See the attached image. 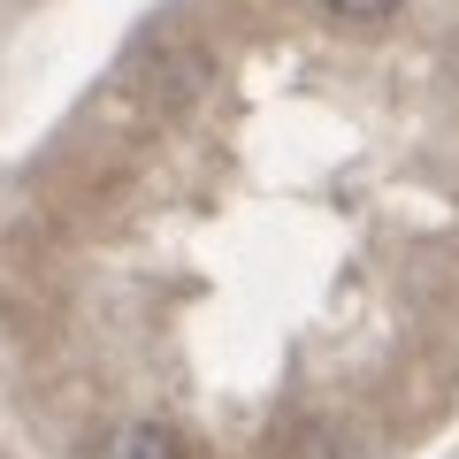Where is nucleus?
I'll return each mask as SVG.
<instances>
[{"label": "nucleus", "instance_id": "obj_2", "mask_svg": "<svg viewBox=\"0 0 459 459\" xmlns=\"http://www.w3.org/2000/svg\"><path fill=\"white\" fill-rule=\"evenodd\" d=\"M337 23H383V16H398V0H322Z\"/></svg>", "mask_w": 459, "mask_h": 459}, {"label": "nucleus", "instance_id": "obj_3", "mask_svg": "<svg viewBox=\"0 0 459 459\" xmlns=\"http://www.w3.org/2000/svg\"><path fill=\"white\" fill-rule=\"evenodd\" d=\"M291 452H299V459H344V444L329 437V429H307V437H299Z\"/></svg>", "mask_w": 459, "mask_h": 459}, {"label": "nucleus", "instance_id": "obj_1", "mask_svg": "<svg viewBox=\"0 0 459 459\" xmlns=\"http://www.w3.org/2000/svg\"><path fill=\"white\" fill-rule=\"evenodd\" d=\"M84 459H184V444L169 437V429H153V421H123V429H108Z\"/></svg>", "mask_w": 459, "mask_h": 459}]
</instances>
